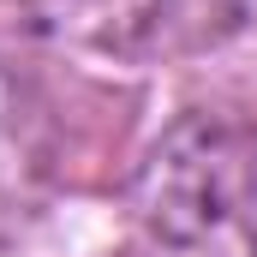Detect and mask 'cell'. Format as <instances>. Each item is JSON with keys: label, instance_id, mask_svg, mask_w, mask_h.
Returning a JSON list of instances; mask_svg holds the SVG:
<instances>
[{"label": "cell", "instance_id": "7a4b0ae2", "mask_svg": "<svg viewBox=\"0 0 257 257\" xmlns=\"http://www.w3.org/2000/svg\"><path fill=\"white\" fill-rule=\"evenodd\" d=\"M251 6L257 0H114V24L102 36L132 54H180L239 30Z\"/></svg>", "mask_w": 257, "mask_h": 257}, {"label": "cell", "instance_id": "6da1fadb", "mask_svg": "<svg viewBox=\"0 0 257 257\" xmlns=\"http://www.w3.org/2000/svg\"><path fill=\"white\" fill-rule=\"evenodd\" d=\"M257 162V156H251ZM251 162L239 156V138L215 120H186L174 126L150 168H144V192L138 209L156 233L168 239H197L203 227H215L251 186Z\"/></svg>", "mask_w": 257, "mask_h": 257}, {"label": "cell", "instance_id": "3957f363", "mask_svg": "<svg viewBox=\"0 0 257 257\" xmlns=\"http://www.w3.org/2000/svg\"><path fill=\"white\" fill-rule=\"evenodd\" d=\"M245 227H251V251H257V162H251V186H245Z\"/></svg>", "mask_w": 257, "mask_h": 257}]
</instances>
